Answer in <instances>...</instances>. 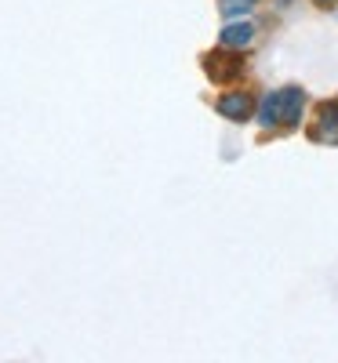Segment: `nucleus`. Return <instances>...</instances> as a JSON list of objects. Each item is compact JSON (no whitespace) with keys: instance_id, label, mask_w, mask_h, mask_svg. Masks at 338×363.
Wrapping results in <instances>:
<instances>
[{"instance_id":"3","label":"nucleus","mask_w":338,"mask_h":363,"mask_svg":"<svg viewBox=\"0 0 338 363\" xmlns=\"http://www.w3.org/2000/svg\"><path fill=\"white\" fill-rule=\"evenodd\" d=\"M255 33H258V29H255V22H251V18H236V22L222 26L219 44H222V48H233V51H240V48H251Z\"/></svg>"},{"instance_id":"6","label":"nucleus","mask_w":338,"mask_h":363,"mask_svg":"<svg viewBox=\"0 0 338 363\" xmlns=\"http://www.w3.org/2000/svg\"><path fill=\"white\" fill-rule=\"evenodd\" d=\"M219 4H222L226 11H240V8H251L255 0H219Z\"/></svg>"},{"instance_id":"7","label":"nucleus","mask_w":338,"mask_h":363,"mask_svg":"<svg viewBox=\"0 0 338 363\" xmlns=\"http://www.w3.org/2000/svg\"><path fill=\"white\" fill-rule=\"evenodd\" d=\"M317 4H334V0H317Z\"/></svg>"},{"instance_id":"1","label":"nucleus","mask_w":338,"mask_h":363,"mask_svg":"<svg viewBox=\"0 0 338 363\" xmlns=\"http://www.w3.org/2000/svg\"><path fill=\"white\" fill-rule=\"evenodd\" d=\"M305 113V95L298 87H280V91H273V95H266L262 109H258V120L266 128H295L298 120Z\"/></svg>"},{"instance_id":"2","label":"nucleus","mask_w":338,"mask_h":363,"mask_svg":"<svg viewBox=\"0 0 338 363\" xmlns=\"http://www.w3.org/2000/svg\"><path fill=\"white\" fill-rule=\"evenodd\" d=\"M204 69H207V77H211L214 84H229V80H240V77H244V58H240V51H233V48L211 51V55L204 58Z\"/></svg>"},{"instance_id":"4","label":"nucleus","mask_w":338,"mask_h":363,"mask_svg":"<svg viewBox=\"0 0 338 363\" xmlns=\"http://www.w3.org/2000/svg\"><path fill=\"white\" fill-rule=\"evenodd\" d=\"M214 109H219L226 120H236V124H240V120H251L255 102H251V95H244V91H233V95H222Z\"/></svg>"},{"instance_id":"5","label":"nucleus","mask_w":338,"mask_h":363,"mask_svg":"<svg viewBox=\"0 0 338 363\" xmlns=\"http://www.w3.org/2000/svg\"><path fill=\"white\" fill-rule=\"evenodd\" d=\"M313 138L324 142V145H338V102H331V106L320 109V120H317V128H313Z\"/></svg>"}]
</instances>
